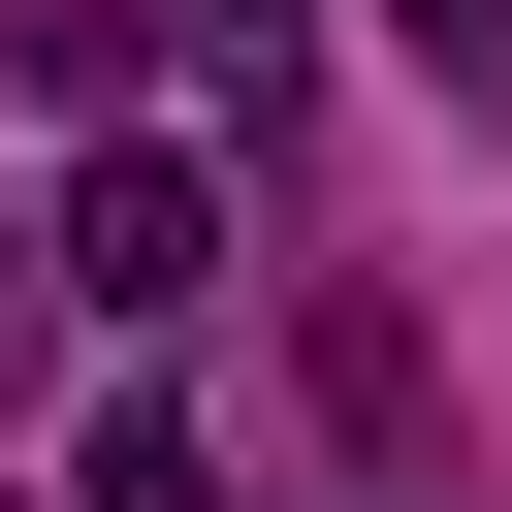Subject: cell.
<instances>
[{
    "instance_id": "cell-3",
    "label": "cell",
    "mask_w": 512,
    "mask_h": 512,
    "mask_svg": "<svg viewBox=\"0 0 512 512\" xmlns=\"http://www.w3.org/2000/svg\"><path fill=\"white\" fill-rule=\"evenodd\" d=\"M384 32H416V64H448V96H512V0H384Z\"/></svg>"
},
{
    "instance_id": "cell-2",
    "label": "cell",
    "mask_w": 512,
    "mask_h": 512,
    "mask_svg": "<svg viewBox=\"0 0 512 512\" xmlns=\"http://www.w3.org/2000/svg\"><path fill=\"white\" fill-rule=\"evenodd\" d=\"M64 512H224V448H192V384H96V448H64Z\"/></svg>"
},
{
    "instance_id": "cell-1",
    "label": "cell",
    "mask_w": 512,
    "mask_h": 512,
    "mask_svg": "<svg viewBox=\"0 0 512 512\" xmlns=\"http://www.w3.org/2000/svg\"><path fill=\"white\" fill-rule=\"evenodd\" d=\"M64 288H96V320H192V288H224V160H192V128H96V160H64Z\"/></svg>"
},
{
    "instance_id": "cell-4",
    "label": "cell",
    "mask_w": 512,
    "mask_h": 512,
    "mask_svg": "<svg viewBox=\"0 0 512 512\" xmlns=\"http://www.w3.org/2000/svg\"><path fill=\"white\" fill-rule=\"evenodd\" d=\"M0 384H32V256H0Z\"/></svg>"
}]
</instances>
